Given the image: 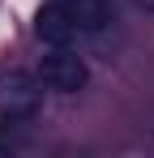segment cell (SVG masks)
Instances as JSON below:
<instances>
[{
	"instance_id": "cell-1",
	"label": "cell",
	"mask_w": 154,
	"mask_h": 158,
	"mask_svg": "<svg viewBox=\"0 0 154 158\" xmlns=\"http://www.w3.org/2000/svg\"><path fill=\"white\" fill-rule=\"evenodd\" d=\"M86 60L73 52H64V47H56L51 56H43V64H39V81L56 90V94H77L81 85H86Z\"/></svg>"
},
{
	"instance_id": "cell-2",
	"label": "cell",
	"mask_w": 154,
	"mask_h": 158,
	"mask_svg": "<svg viewBox=\"0 0 154 158\" xmlns=\"http://www.w3.org/2000/svg\"><path fill=\"white\" fill-rule=\"evenodd\" d=\"M34 39L47 43V47H69L77 39V26L69 22V13H64L60 4H47V9L34 13Z\"/></svg>"
},
{
	"instance_id": "cell-3",
	"label": "cell",
	"mask_w": 154,
	"mask_h": 158,
	"mask_svg": "<svg viewBox=\"0 0 154 158\" xmlns=\"http://www.w3.org/2000/svg\"><path fill=\"white\" fill-rule=\"evenodd\" d=\"M0 103H4L9 115H30L39 107V90H34V81L26 77V73H9V77L0 81Z\"/></svg>"
},
{
	"instance_id": "cell-4",
	"label": "cell",
	"mask_w": 154,
	"mask_h": 158,
	"mask_svg": "<svg viewBox=\"0 0 154 158\" xmlns=\"http://www.w3.org/2000/svg\"><path fill=\"white\" fill-rule=\"evenodd\" d=\"M64 13H69V22L77 30H103L107 26V4L103 0H56Z\"/></svg>"
},
{
	"instance_id": "cell-5",
	"label": "cell",
	"mask_w": 154,
	"mask_h": 158,
	"mask_svg": "<svg viewBox=\"0 0 154 158\" xmlns=\"http://www.w3.org/2000/svg\"><path fill=\"white\" fill-rule=\"evenodd\" d=\"M133 4H137L141 13H154V0H133Z\"/></svg>"
}]
</instances>
